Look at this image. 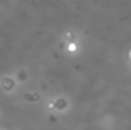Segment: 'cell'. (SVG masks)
<instances>
[{
  "mask_svg": "<svg viewBox=\"0 0 131 130\" xmlns=\"http://www.w3.org/2000/svg\"><path fill=\"white\" fill-rule=\"evenodd\" d=\"M130 57H131V52H130Z\"/></svg>",
  "mask_w": 131,
  "mask_h": 130,
  "instance_id": "1",
  "label": "cell"
}]
</instances>
